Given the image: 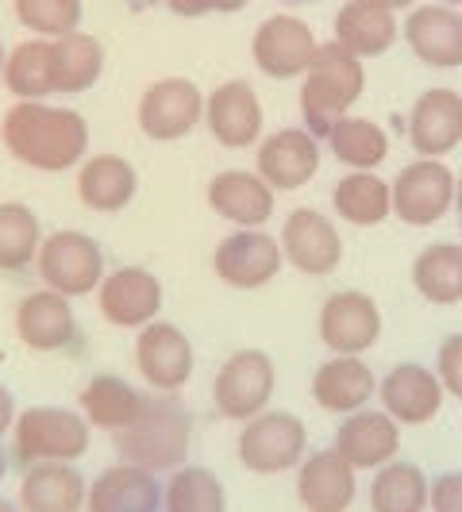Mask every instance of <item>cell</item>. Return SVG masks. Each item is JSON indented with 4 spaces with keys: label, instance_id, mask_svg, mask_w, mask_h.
<instances>
[{
    "label": "cell",
    "instance_id": "83f0119b",
    "mask_svg": "<svg viewBox=\"0 0 462 512\" xmlns=\"http://www.w3.org/2000/svg\"><path fill=\"white\" fill-rule=\"evenodd\" d=\"M89 478L77 462H39L20 470V509L24 512H85Z\"/></svg>",
    "mask_w": 462,
    "mask_h": 512
},
{
    "label": "cell",
    "instance_id": "f6af8a7d",
    "mask_svg": "<svg viewBox=\"0 0 462 512\" xmlns=\"http://www.w3.org/2000/svg\"><path fill=\"white\" fill-rule=\"evenodd\" d=\"M370 4H378V8H389V12H405V8H412L416 0H370Z\"/></svg>",
    "mask_w": 462,
    "mask_h": 512
},
{
    "label": "cell",
    "instance_id": "6da1fadb",
    "mask_svg": "<svg viewBox=\"0 0 462 512\" xmlns=\"http://www.w3.org/2000/svg\"><path fill=\"white\" fill-rule=\"evenodd\" d=\"M0 143L8 158L35 174H66L85 162L93 131L70 104L16 101L0 120Z\"/></svg>",
    "mask_w": 462,
    "mask_h": 512
},
{
    "label": "cell",
    "instance_id": "f907efd6",
    "mask_svg": "<svg viewBox=\"0 0 462 512\" xmlns=\"http://www.w3.org/2000/svg\"><path fill=\"white\" fill-rule=\"evenodd\" d=\"M278 4H316V0H278Z\"/></svg>",
    "mask_w": 462,
    "mask_h": 512
},
{
    "label": "cell",
    "instance_id": "8d00e7d4",
    "mask_svg": "<svg viewBox=\"0 0 462 512\" xmlns=\"http://www.w3.org/2000/svg\"><path fill=\"white\" fill-rule=\"evenodd\" d=\"M43 235L47 231L35 208L24 201H0V274L35 270Z\"/></svg>",
    "mask_w": 462,
    "mask_h": 512
},
{
    "label": "cell",
    "instance_id": "b9f144b4",
    "mask_svg": "<svg viewBox=\"0 0 462 512\" xmlns=\"http://www.w3.org/2000/svg\"><path fill=\"white\" fill-rule=\"evenodd\" d=\"M16 416H20V409H16V393H12L8 385L0 382V439L12 436V424H16Z\"/></svg>",
    "mask_w": 462,
    "mask_h": 512
},
{
    "label": "cell",
    "instance_id": "7402d4cb",
    "mask_svg": "<svg viewBox=\"0 0 462 512\" xmlns=\"http://www.w3.org/2000/svg\"><path fill=\"white\" fill-rule=\"evenodd\" d=\"M332 447L351 462L359 474H374L378 466L393 462L401 455V424L378 405L359 409L351 416H339Z\"/></svg>",
    "mask_w": 462,
    "mask_h": 512
},
{
    "label": "cell",
    "instance_id": "7dc6e473",
    "mask_svg": "<svg viewBox=\"0 0 462 512\" xmlns=\"http://www.w3.org/2000/svg\"><path fill=\"white\" fill-rule=\"evenodd\" d=\"M455 220H459V231H462V174L455 178Z\"/></svg>",
    "mask_w": 462,
    "mask_h": 512
},
{
    "label": "cell",
    "instance_id": "7c38bea8",
    "mask_svg": "<svg viewBox=\"0 0 462 512\" xmlns=\"http://www.w3.org/2000/svg\"><path fill=\"white\" fill-rule=\"evenodd\" d=\"M93 297H97V312L104 320L112 328H124V332H139V328L154 324L162 316V305H166L162 278L147 266H116V270H108Z\"/></svg>",
    "mask_w": 462,
    "mask_h": 512
},
{
    "label": "cell",
    "instance_id": "5bb4252c",
    "mask_svg": "<svg viewBox=\"0 0 462 512\" xmlns=\"http://www.w3.org/2000/svg\"><path fill=\"white\" fill-rule=\"evenodd\" d=\"M135 370L151 385L154 393H181L193 370H197V351L193 339L170 320H154L135 335Z\"/></svg>",
    "mask_w": 462,
    "mask_h": 512
},
{
    "label": "cell",
    "instance_id": "bcb514c9",
    "mask_svg": "<svg viewBox=\"0 0 462 512\" xmlns=\"http://www.w3.org/2000/svg\"><path fill=\"white\" fill-rule=\"evenodd\" d=\"M8 470H12V455H8V447H4V439H0V486H4Z\"/></svg>",
    "mask_w": 462,
    "mask_h": 512
},
{
    "label": "cell",
    "instance_id": "4316f807",
    "mask_svg": "<svg viewBox=\"0 0 462 512\" xmlns=\"http://www.w3.org/2000/svg\"><path fill=\"white\" fill-rule=\"evenodd\" d=\"M139 197V174L124 154H85L77 166V201L97 212V216H116Z\"/></svg>",
    "mask_w": 462,
    "mask_h": 512
},
{
    "label": "cell",
    "instance_id": "836d02e7",
    "mask_svg": "<svg viewBox=\"0 0 462 512\" xmlns=\"http://www.w3.org/2000/svg\"><path fill=\"white\" fill-rule=\"evenodd\" d=\"M428 482L432 474H424L420 462L397 455L370 474V486H366L370 512H428Z\"/></svg>",
    "mask_w": 462,
    "mask_h": 512
},
{
    "label": "cell",
    "instance_id": "44dd1931",
    "mask_svg": "<svg viewBox=\"0 0 462 512\" xmlns=\"http://www.w3.org/2000/svg\"><path fill=\"white\" fill-rule=\"evenodd\" d=\"M293 489L305 512H351L359 501V470L335 447L308 451L293 470Z\"/></svg>",
    "mask_w": 462,
    "mask_h": 512
},
{
    "label": "cell",
    "instance_id": "d4e9b609",
    "mask_svg": "<svg viewBox=\"0 0 462 512\" xmlns=\"http://www.w3.org/2000/svg\"><path fill=\"white\" fill-rule=\"evenodd\" d=\"M205 201L231 228H266L274 220L278 193L255 170H220L208 181Z\"/></svg>",
    "mask_w": 462,
    "mask_h": 512
},
{
    "label": "cell",
    "instance_id": "52a82bcc",
    "mask_svg": "<svg viewBox=\"0 0 462 512\" xmlns=\"http://www.w3.org/2000/svg\"><path fill=\"white\" fill-rule=\"evenodd\" d=\"M278 389V366L270 359V351L262 347H239L228 359L216 366L212 378V409L224 420L247 424L251 416L270 409Z\"/></svg>",
    "mask_w": 462,
    "mask_h": 512
},
{
    "label": "cell",
    "instance_id": "3957f363",
    "mask_svg": "<svg viewBox=\"0 0 462 512\" xmlns=\"http://www.w3.org/2000/svg\"><path fill=\"white\" fill-rule=\"evenodd\" d=\"M366 93V66L362 58L343 51L339 43H320L316 58L301 77V128H308L320 143L324 135L351 116V108L362 101Z\"/></svg>",
    "mask_w": 462,
    "mask_h": 512
},
{
    "label": "cell",
    "instance_id": "30bf717a",
    "mask_svg": "<svg viewBox=\"0 0 462 512\" xmlns=\"http://www.w3.org/2000/svg\"><path fill=\"white\" fill-rule=\"evenodd\" d=\"M282 266V243L266 228H231V235H224L212 251V274L239 293H255L270 285L282 274Z\"/></svg>",
    "mask_w": 462,
    "mask_h": 512
},
{
    "label": "cell",
    "instance_id": "8992f818",
    "mask_svg": "<svg viewBox=\"0 0 462 512\" xmlns=\"http://www.w3.org/2000/svg\"><path fill=\"white\" fill-rule=\"evenodd\" d=\"M35 274L47 289L70 297V301L74 297H93L97 285L104 282V274H108V258H104V247L89 231L58 228L51 235H43Z\"/></svg>",
    "mask_w": 462,
    "mask_h": 512
},
{
    "label": "cell",
    "instance_id": "ee69618b",
    "mask_svg": "<svg viewBox=\"0 0 462 512\" xmlns=\"http://www.w3.org/2000/svg\"><path fill=\"white\" fill-rule=\"evenodd\" d=\"M251 0H212V12H224V16H231V12H243Z\"/></svg>",
    "mask_w": 462,
    "mask_h": 512
},
{
    "label": "cell",
    "instance_id": "74e56055",
    "mask_svg": "<svg viewBox=\"0 0 462 512\" xmlns=\"http://www.w3.org/2000/svg\"><path fill=\"white\" fill-rule=\"evenodd\" d=\"M4 89L16 101H47L54 97V74H51V39H24L16 43L4 58Z\"/></svg>",
    "mask_w": 462,
    "mask_h": 512
},
{
    "label": "cell",
    "instance_id": "4dcf8cb0",
    "mask_svg": "<svg viewBox=\"0 0 462 512\" xmlns=\"http://www.w3.org/2000/svg\"><path fill=\"white\" fill-rule=\"evenodd\" d=\"M409 278L420 301L436 308L462 305V239H439L416 251Z\"/></svg>",
    "mask_w": 462,
    "mask_h": 512
},
{
    "label": "cell",
    "instance_id": "d6986e66",
    "mask_svg": "<svg viewBox=\"0 0 462 512\" xmlns=\"http://www.w3.org/2000/svg\"><path fill=\"white\" fill-rule=\"evenodd\" d=\"M316 35L305 20L278 12V16H266L251 35V58L266 77L274 81H293V77H305L312 58H316Z\"/></svg>",
    "mask_w": 462,
    "mask_h": 512
},
{
    "label": "cell",
    "instance_id": "484cf974",
    "mask_svg": "<svg viewBox=\"0 0 462 512\" xmlns=\"http://www.w3.org/2000/svg\"><path fill=\"white\" fill-rule=\"evenodd\" d=\"M162 509V478L135 466V462H112L89 482L85 512H158Z\"/></svg>",
    "mask_w": 462,
    "mask_h": 512
},
{
    "label": "cell",
    "instance_id": "2e32d148",
    "mask_svg": "<svg viewBox=\"0 0 462 512\" xmlns=\"http://www.w3.org/2000/svg\"><path fill=\"white\" fill-rule=\"evenodd\" d=\"M205 128L228 151L258 147V139L266 135L262 131L266 112H262V97L255 93V85L243 77H231V81H220L212 93H205Z\"/></svg>",
    "mask_w": 462,
    "mask_h": 512
},
{
    "label": "cell",
    "instance_id": "ffe728a7",
    "mask_svg": "<svg viewBox=\"0 0 462 512\" xmlns=\"http://www.w3.org/2000/svg\"><path fill=\"white\" fill-rule=\"evenodd\" d=\"M439 374L424 362H397L378 378V401L401 428H424L443 409Z\"/></svg>",
    "mask_w": 462,
    "mask_h": 512
},
{
    "label": "cell",
    "instance_id": "681fc988",
    "mask_svg": "<svg viewBox=\"0 0 462 512\" xmlns=\"http://www.w3.org/2000/svg\"><path fill=\"white\" fill-rule=\"evenodd\" d=\"M4 58H8V47H4V39H0V74H4Z\"/></svg>",
    "mask_w": 462,
    "mask_h": 512
},
{
    "label": "cell",
    "instance_id": "7bdbcfd3",
    "mask_svg": "<svg viewBox=\"0 0 462 512\" xmlns=\"http://www.w3.org/2000/svg\"><path fill=\"white\" fill-rule=\"evenodd\" d=\"M174 16H181V20H197V16H208L212 12V0H162Z\"/></svg>",
    "mask_w": 462,
    "mask_h": 512
},
{
    "label": "cell",
    "instance_id": "d6a6232c",
    "mask_svg": "<svg viewBox=\"0 0 462 512\" xmlns=\"http://www.w3.org/2000/svg\"><path fill=\"white\" fill-rule=\"evenodd\" d=\"M51 74L54 97H81L89 93L104 74V47L89 31H70L51 39Z\"/></svg>",
    "mask_w": 462,
    "mask_h": 512
},
{
    "label": "cell",
    "instance_id": "e575fe53",
    "mask_svg": "<svg viewBox=\"0 0 462 512\" xmlns=\"http://www.w3.org/2000/svg\"><path fill=\"white\" fill-rule=\"evenodd\" d=\"M324 147L332 154L343 170H382L385 158H389V131L370 120V116H343L328 135H324Z\"/></svg>",
    "mask_w": 462,
    "mask_h": 512
},
{
    "label": "cell",
    "instance_id": "603a6c76",
    "mask_svg": "<svg viewBox=\"0 0 462 512\" xmlns=\"http://www.w3.org/2000/svg\"><path fill=\"white\" fill-rule=\"evenodd\" d=\"M401 35L416 54V62L432 70H459L462 66V12L451 4H412Z\"/></svg>",
    "mask_w": 462,
    "mask_h": 512
},
{
    "label": "cell",
    "instance_id": "9c48e42d",
    "mask_svg": "<svg viewBox=\"0 0 462 512\" xmlns=\"http://www.w3.org/2000/svg\"><path fill=\"white\" fill-rule=\"evenodd\" d=\"M135 116L151 143H178L205 124V93L189 77H158L143 89Z\"/></svg>",
    "mask_w": 462,
    "mask_h": 512
},
{
    "label": "cell",
    "instance_id": "f35d334b",
    "mask_svg": "<svg viewBox=\"0 0 462 512\" xmlns=\"http://www.w3.org/2000/svg\"><path fill=\"white\" fill-rule=\"evenodd\" d=\"M16 20L39 35V39H62L70 31H81L85 4L81 0H12Z\"/></svg>",
    "mask_w": 462,
    "mask_h": 512
},
{
    "label": "cell",
    "instance_id": "277c9868",
    "mask_svg": "<svg viewBox=\"0 0 462 512\" xmlns=\"http://www.w3.org/2000/svg\"><path fill=\"white\" fill-rule=\"evenodd\" d=\"M89 443H93V428L81 409L27 405L12 424L8 455L16 470H27L39 462H81L89 455Z\"/></svg>",
    "mask_w": 462,
    "mask_h": 512
},
{
    "label": "cell",
    "instance_id": "ba28073f",
    "mask_svg": "<svg viewBox=\"0 0 462 512\" xmlns=\"http://www.w3.org/2000/svg\"><path fill=\"white\" fill-rule=\"evenodd\" d=\"M455 170L447 158H412L401 174L389 181L393 189V216L409 228H436L455 212Z\"/></svg>",
    "mask_w": 462,
    "mask_h": 512
},
{
    "label": "cell",
    "instance_id": "9a60e30c",
    "mask_svg": "<svg viewBox=\"0 0 462 512\" xmlns=\"http://www.w3.org/2000/svg\"><path fill=\"white\" fill-rule=\"evenodd\" d=\"M278 243L285 266H293L305 278H328L343 262V235L320 208H293L278 231Z\"/></svg>",
    "mask_w": 462,
    "mask_h": 512
},
{
    "label": "cell",
    "instance_id": "816d5d0a",
    "mask_svg": "<svg viewBox=\"0 0 462 512\" xmlns=\"http://www.w3.org/2000/svg\"><path fill=\"white\" fill-rule=\"evenodd\" d=\"M439 4H451V8H462V0H439Z\"/></svg>",
    "mask_w": 462,
    "mask_h": 512
},
{
    "label": "cell",
    "instance_id": "f546056e",
    "mask_svg": "<svg viewBox=\"0 0 462 512\" xmlns=\"http://www.w3.org/2000/svg\"><path fill=\"white\" fill-rule=\"evenodd\" d=\"M401 35L397 24V12L378 8L370 0H347L339 12H335V43L343 51H351L355 58H382Z\"/></svg>",
    "mask_w": 462,
    "mask_h": 512
},
{
    "label": "cell",
    "instance_id": "7a4b0ae2",
    "mask_svg": "<svg viewBox=\"0 0 462 512\" xmlns=\"http://www.w3.org/2000/svg\"><path fill=\"white\" fill-rule=\"evenodd\" d=\"M116 451L124 462H135L151 474H170L189 462L193 447V412L178 393H147L143 412L124 432H116Z\"/></svg>",
    "mask_w": 462,
    "mask_h": 512
},
{
    "label": "cell",
    "instance_id": "d590c367",
    "mask_svg": "<svg viewBox=\"0 0 462 512\" xmlns=\"http://www.w3.org/2000/svg\"><path fill=\"white\" fill-rule=\"evenodd\" d=\"M158 512H228V489L220 474L201 462H181L162 478V509Z\"/></svg>",
    "mask_w": 462,
    "mask_h": 512
},
{
    "label": "cell",
    "instance_id": "4fadbf2b",
    "mask_svg": "<svg viewBox=\"0 0 462 512\" xmlns=\"http://www.w3.org/2000/svg\"><path fill=\"white\" fill-rule=\"evenodd\" d=\"M320 158H324V143L308 128H278L262 135L255 147V174L274 193H297L312 185L320 174Z\"/></svg>",
    "mask_w": 462,
    "mask_h": 512
},
{
    "label": "cell",
    "instance_id": "1f68e13d",
    "mask_svg": "<svg viewBox=\"0 0 462 512\" xmlns=\"http://www.w3.org/2000/svg\"><path fill=\"white\" fill-rule=\"evenodd\" d=\"M332 212L351 228H378L393 216V189L378 170H347L332 185Z\"/></svg>",
    "mask_w": 462,
    "mask_h": 512
},
{
    "label": "cell",
    "instance_id": "ab89813d",
    "mask_svg": "<svg viewBox=\"0 0 462 512\" xmlns=\"http://www.w3.org/2000/svg\"><path fill=\"white\" fill-rule=\"evenodd\" d=\"M432 370L439 374V385L447 397L462 401V332H447L436 347Z\"/></svg>",
    "mask_w": 462,
    "mask_h": 512
},
{
    "label": "cell",
    "instance_id": "cb8c5ba5",
    "mask_svg": "<svg viewBox=\"0 0 462 512\" xmlns=\"http://www.w3.org/2000/svg\"><path fill=\"white\" fill-rule=\"evenodd\" d=\"M308 393H312L316 409L332 412V416H351V412L374 405L378 374L370 370V362L362 355H332L312 370Z\"/></svg>",
    "mask_w": 462,
    "mask_h": 512
},
{
    "label": "cell",
    "instance_id": "e0dca14e",
    "mask_svg": "<svg viewBox=\"0 0 462 512\" xmlns=\"http://www.w3.org/2000/svg\"><path fill=\"white\" fill-rule=\"evenodd\" d=\"M405 139L416 158H451L462 147V93L432 85L412 101L405 116Z\"/></svg>",
    "mask_w": 462,
    "mask_h": 512
},
{
    "label": "cell",
    "instance_id": "c3c4849f",
    "mask_svg": "<svg viewBox=\"0 0 462 512\" xmlns=\"http://www.w3.org/2000/svg\"><path fill=\"white\" fill-rule=\"evenodd\" d=\"M0 512H24V509H20V501H12V497H0Z\"/></svg>",
    "mask_w": 462,
    "mask_h": 512
},
{
    "label": "cell",
    "instance_id": "5b68a950",
    "mask_svg": "<svg viewBox=\"0 0 462 512\" xmlns=\"http://www.w3.org/2000/svg\"><path fill=\"white\" fill-rule=\"evenodd\" d=\"M308 451V428L297 412L289 409H266L251 416L239 439H235V455L239 466L262 474V478H278V474H293Z\"/></svg>",
    "mask_w": 462,
    "mask_h": 512
},
{
    "label": "cell",
    "instance_id": "60d3db41",
    "mask_svg": "<svg viewBox=\"0 0 462 512\" xmlns=\"http://www.w3.org/2000/svg\"><path fill=\"white\" fill-rule=\"evenodd\" d=\"M428 512H462V470H439L428 482Z\"/></svg>",
    "mask_w": 462,
    "mask_h": 512
},
{
    "label": "cell",
    "instance_id": "f1b7e54d",
    "mask_svg": "<svg viewBox=\"0 0 462 512\" xmlns=\"http://www.w3.org/2000/svg\"><path fill=\"white\" fill-rule=\"evenodd\" d=\"M143 401H147V393L135 382H128L124 374H112V370L93 374L85 382V389L77 393V409L89 420V428L108 432V436L124 432L131 420L143 412Z\"/></svg>",
    "mask_w": 462,
    "mask_h": 512
},
{
    "label": "cell",
    "instance_id": "ac0fdd59",
    "mask_svg": "<svg viewBox=\"0 0 462 512\" xmlns=\"http://www.w3.org/2000/svg\"><path fill=\"white\" fill-rule=\"evenodd\" d=\"M16 339L35 355H66L81 343V324H77L74 301L54 293V289H35L16 305Z\"/></svg>",
    "mask_w": 462,
    "mask_h": 512
},
{
    "label": "cell",
    "instance_id": "8fae6325",
    "mask_svg": "<svg viewBox=\"0 0 462 512\" xmlns=\"http://www.w3.org/2000/svg\"><path fill=\"white\" fill-rule=\"evenodd\" d=\"M382 328V308L362 289H335L332 297H324L320 316H316L320 343L332 355H366V351H374L378 339H382Z\"/></svg>",
    "mask_w": 462,
    "mask_h": 512
}]
</instances>
